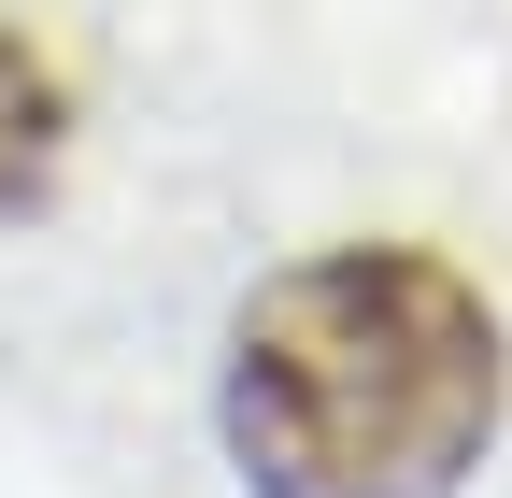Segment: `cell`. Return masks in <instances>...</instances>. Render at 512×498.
<instances>
[{
  "mask_svg": "<svg viewBox=\"0 0 512 498\" xmlns=\"http://www.w3.org/2000/svg\"><path fill=\"white\" fill-rule=\"evenodd\" d=\"M498 314L413 242H356L242 299L228 456L256 498H456L498 442Z\"/></svg>",
  "mask_w": 512,
  "mask_h": 498,
  "instance_id": "cell-1",
  "label": "cell"
},
{
  "mask_svg": "<svg viewBox=\"0 0 512 498\" xmlns=\"http://www.w3.org/2000/svg\"><path fill=\"white\" fill-rule=\"evenodd\" d=\"M57 185V72L0 29V214H29Z\"/></svg>",
  "mask_w": 512,
  "mask_h": 498,
  "instance_id": "cell-2",
  "label": "cell"
}]
</instances>
